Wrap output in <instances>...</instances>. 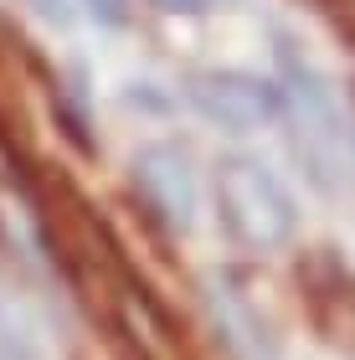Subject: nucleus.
<instances>
[{
	"mask_svg": "<svg viewBox=\"0 0 355 360\" xmlns=\"http://www.w3.org/2000/svg\"><path fill=\"white\" fill-rule=\"evenodd\" d=\"M37 6L41 21H52V26H72V15H77V0H31Z\"/></svg>",
	"mask_w": 355,
	"mask_h": 360,
	"instance_id": "nucleus-10",
	"label": "nucleus"
},
{
	"mask_svg": "<svg viewBox=\"0 0 355 360\" xmlns=\"http://www.w3.org/2000/svg\"><path fill=\"white\" fill-rule=\"evenodd\" d=\"M201 314L227 360H278V340L232 268H212L201 278Z\"/></svg>",
	"mask_w": 355,
	"mask_h": 360,
	"instance_id": "nucleus-5",
	"label": "nucleus"
},
{
	"mask_svg": "<svg viewBox=\"0 0 355 360\" xmlns=\"http://www.w3.org/2000/svg\"><path fill=\"white\" fill-rule=\"evenodd\" d=\"M299 288L309 304V319L325 330V340H355V278L335 257V248H314L299 263Z\"/></svg>",
	"mask_w": 355,
	"mask_h": 360,
	"instance_id": "nucleus-6",
	"label": "nucleus"
},
{
	"mask_svg": "<svg viewBox=\"0 0 355 360\" xmlns=\"http://www.w3.org/2000/svg\"><path fill=\"white\" fill-rule=\"evenodd\" d=\"M46 98H52V119L62 129V139L72 144L83 160L98 155V134H93V113H88V72L67 68L46 83Z\"/></svg>",
	"mask_w": 355,
	"mask_h": 360,
	"instance_id": "nucleus-7",
	"label": "nucleus"
},
{
	"mask_svg": "<svg viewBox=\"0 0 355 360\" xmlns=\"http://www.w3.org/2000/svg\"><path fill=\"white\" fill-rule=\"evenodd\" d=\"M186 103L206 124L227 129V134H252L273 119H283V88L278 77H257L242 68H201L186 77Z\"/></svg>",
	"mask_w": 355,
	"mask_h": 360,
	"instance_id": "nucleus-4",
	"label": "nucleus"
},
{
	"mask_svg": "<svg viewBox=\"0 0 355 360\" xmlns=\"http://www.w3.org/2000/svg\"><path fill=\"white\" fill-rule=\"evenodd\" d=\"M278 88H283V119L294 134V155L309 170V180L319 191H340L345 165H350V124L340 113V98L325 83V72L299 52L288 37H278Z\"/></svg>",
	"mask_w": 355,
	"mask_h": 360,
	"instance_id": "nucleus-1",
	"label": "nucleus"
},
{
	"mask_svg": "<svg viewBox=\"0 0 355 360\" xmlns=\"http://www.w3.org/2000/svg\"><path fill=\"white\" fill-rule=\"evenodd\" d=\"M77 6H88V15L98 26H108V31L129 26V0H77Z\"/></svg>",
	"mask_w": 355,
	"mask_h": 360,
	"instance_id": "nucleus-8",
	"label": "nucleus"
},
{
	"mask_svg": "<svg viewBox=\"0 0 355 360\" xmlns=\"http://www.w3.org/2000/svg\"><path fill=\"white\" fill-rule=\"evenodd\" d=\"M160 15H206V11H221V0H150Z\"/></svg>",
	"mask_w": 355,
	"mask_h": 360,
	"instance_id": "nucleus-9",
	"label": "nucleus"
},
{
	"mask_svg": "<svg viewBox=\"0 0 355 360\" xmlns=\"http://www.w3.org/2000/svg\"><path fill=\"white\" fill-rule=\"evenodd\" d=\"M129 191L144 211V221L160 226L165 237H186L196 226V201H201V186H196V170H191V155L170 139H155V144H139L129 155Z\"/></svg>",
	"mask_w": 355,
	"mask_h": 360,
	"instance_id": "nucleus-3",
	"label": "nucleus"
},
{
	"mask_svg": "<svg viewBox=\"0 0 355 360\" xmlns=\"http://www.w3.org/2000/svg\"><path fill=\"white\" fill-rule=\"evenodd\" d=\"M217 221L242 252H273L299 232V201L257 155L217 160Z\"/></svg>",
	"mask_w": 355,
	"mask_h": 360,
	"instance_id": "nucleus-2",
	"label": "nucleus"
}]
</instances>
